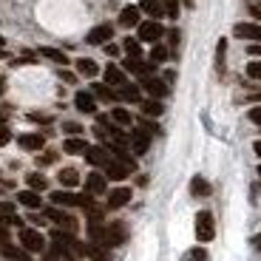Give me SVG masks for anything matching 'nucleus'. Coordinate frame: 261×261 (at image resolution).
<instances>
[{
    "instance_id": "f257e3e1",
    "label": "nucleus",
    "mask_w": 261,
    "mask_h": 261,
    "mask_svg": "<svg viewBox=\"0 0 261 261\" xmlns=\"http://www.w3.org/2000/svg\"><path fill=\"white\" fill-rule=\"evenodd\" d=\"M51 204H60V207H91L94 196L91 193H74V190H54L51 193Z\"/></svg>"
},
{
    "instance_id": "f03ea898",
    "label": "nucleus",
    "mask_w": 261,
    "mask_h": 261,
    "mask_svg": "<svg viewBox=\"0 0 261 261\" xmlns=\"http://www.w3.org/2000/svg\"><path fill=\"white\" fill-rule=\"evenodd\" d=\"M196 239L202 244H207L216 239V219H213L210 210H199V213H196Z\"/></svg>"
},
{
    "instance_id": "7ed1b4c3",
    "label": "nucleus",
    "mask_w": 261,
    "mask_h": 261,
    "mask_svg": "<svg viewBox=\"0 0 261 261\" xmlns=\"http://www.w3.org/2000/svg\"><path fill=\"white\" fill-rule=\"evenodd\" d=\"M20 247L26 253H43L46 250V239L34 227H20Z\"/></svg>"
},
{
    "instance_id": "20e7f679",
    "label": "nucleus",
    "mask_w": 261,
    "mask_h": 261,
    "mask_svg": "<svg viewBox=\"0 0 261 261\" xmlns=\"http://www.w3.org/2000/svg\"><path fill=\"white\" fill-rule=\"evenodd\" d=\"M162 34H165V29H162L159 20H142V23L137 26V40L139 43H159Z\"/></svg>"
},
{
    "instance_id": "39448f33",
    "label": "nucleus",
    "mask_w": 261,
    "mask_h": 261,
    "mask_svg": "<svg viewBox=\"0 0 261 261\" xmlns=\"http://www.w3.org/2000/svg\"><path fill=\"white\" fill-rule=\"evenodd\" d=\"M85 156V162L91 165V168H105V165L111 162V150L105 148V145H88V150L83 153Z\"/></svg>"
},
{
    "instance_id": "423d86ee",
    "label": "nucleus",
    "mask_w": 261,
    "mask_h": 261,
    "mask_svg": "<svg viewBox=\"0 0 261 261\" xmlns=\"http://www.w3.org/2000/svg\"><path fill=\"white\" fill-rule=\"evenodd\" d=\"M111 40H114L111 23H99V26H94L91 32L85 34V43H88V46H105V43H111Z\"/></svg>"
},
{
    "instance_id": "0eeeda50",
    "label": "nucleus",
    "mask_w": 261,
    "mask_h": 261,
    "mask_svg": "<svg viewBox=\"0 0 261 261\" xmlns=\"http://www.w3.org/2000/svg\"><path fill=\"white\" fill-rule=\"evenodd\" d=\"M139 83H142V91H148V97H153V99H162L170 94V85L159 77H142Z\"/></svg>"
},
{
    "instance_id": "6e6552de",
    "label": "nucleus",
    "mask_w": 261,
    "mask_h": 261,
    "mask_svg": "<svg viewBox=\"0 0 261 261\" xmlns=\"http://www.w3.org/2000/svg\"><path fill=\"white\" fill-rule=\"evenodd\" d=\"M125 239H128V227L122 222L105 224V247H119V244H125Z\"/></svg>"
},
{
    "instance_id": "1a4fd4ad",
    "label": "nucleus",
    "mask_w": 261,
    "mask_h": 261,
    "mask_svg": "<svg viewBox=\"0 0 261 261\" xmlns=\"http://www.w3.org/2000/svg\"><path fill=\"white\" fill-rule=\"evenodd\" d=\"M46 219L48 222H54V224H60L63 230H77V219H74L71 213H65V210H60V207H46Z\"/></svg>"
},
{
    "instance_id": "9d476101",
    "label": "nucleus",
    "mask_w": 261,
    "mask_h": 261,
    "mask_svg": "<svg viewBox=\"0 0 261 261\" xmlns=\"http://www.w3.org/2000/svg\"><path fill=\"white\" fill-rule=\"evenodd\" d=\"M130 199H134V190L125 188V185L108 190V207L111 210H119V207H125V204H130Z\"/></svg>"
},
{
    "instance_id": "9b49d317",
    "label": "nucleus",
    "mask_w": 261,
    "mask_h": 261,
    "mask_svg": "<svg viewBox=\"0 0 261 261\" xmlns=\"http://www.w3.org/2000/svg\"><path fill=\"white\" fill-rule=\"evenodd\" d=\"M233 34L239 40H250V43H261V23H236Z\"/></svg>"
},
{
    "instance_id": "f8f14e48",
    "label": "nucleus",
    "mask_w": 261,
    "mask_h": 261,
    "mask_svg": "<svg viewBox=\"0 0 261 261\" xmlns=\"http://www.w3.org/2000/svg\"><path fill=\"white\" fill-rule=\"evenodd\" d=\"M85 193H91V196L108 193V179H105V173H99V170L88 173V176H85Z\"/></svg>"
},
{
    "instance_id": "ddd939ff",
    "label": "nucleus",
    "mask_w": 261,
    "mask_h": 261,
    "mask_svg": "<svg viewBox=\"0 0 261 261\" xmlns=\"http://www.w3.org/2000/svg\"><path fill=\"white\" fill-rule=\"evenodd\" d=\"M130 150L137 153V156H142V153H148L150 150V134L142 128H137L134 134H130Z\"/></svg>"
},
{
    "instance_id": "4468645a",
    "label": "nucleus",
    "mask_w": 261,
    "mask_h": 261,
    "mask_svg": "<svg viewBox=\"0 0 261 261\" xmlns=\"http://www.w3.org/2000/svg\"><path fill=\"white\" fill-rule=\"evenodd\" d=\"M74 105L80 114H97V97L91 91H77L74 94Z\"/></svg>"
},
{
    "instance_id": "2eb2a0df",
    "label": "nucleus",
    "mask_w": 261,
    "mask_h": 261,
    "mask_svg": "<svg viewBox=\"0 0 261 261\" xmlns=\"http://www.w3.org/2000/svg\"><path fill=\"white\" fill-rule=\"evenodd\" d=\"M142 12H139V6H122V12H119V26L122 29H134L142 23Z\"/></svg>"
},
{
    "instance_id": "dca6fc26",
    "label": "nucleus",
    "mask_w": 261,
    "mask_h": 261,
    "mask_svg": "<svg viewBox=\"0 0 261 261\" xmlns=\"http://www.w3.org/2000/svg\"><path fill=\"white\" fill-rule=\"evenodd\" d=\"M102 77H105V85H111V88H119V85H125L128 83V77H125V71L119 68V65H105V71H102Z\"/></svg>"
},
{
    "instance_id": "f3484780",
    "label": "nucleus",
    "mask_w": 261,
    "mask_h": 261,
    "mask_svg": "<svg viewBox=\"0 0 261 261\" xmlns=\"http://www.w3.org/2000/svg\"><path fill=\"white\" fill-rule=\"evenodd\" d=\"M142 88L139 85H134V83H125V85H119L117 88V99H122V102H142Z\"/></svg>"
},
{
    "instance_id": "a211bd4d",
    "label": "nucleus",
    "mask_w": 261,
    "mask_h": 261,
    "mask_svg": "<svg viewBox=\"0 0 261 261\" xmlns=\"http://www.w3.org/2000/svg\"><path fill=\"white\" fill-rule=\"evenodd\" d=\"M17 142L23 150H43L46 148V137L43 134H23V137H17Z\"/></svg>"
},
{
    "instance_id": "6ab92c4d",
    "label": "nucleus",
    "mask_w": 261,
    "mask_h": 261,
    "mask_svg": "<svg viewBox=\"0 0 261 261\" xmlns=\"http://www.w3.org/2000/svg\"><path fill=\"white\" fill-rule=\"evenodd\" d=\"M142 117H150V119H156V117H162L165 114V105H162V99H153V97H148V99H142Z\"/></svg>"
},
{
    "instance_id": "aec40b11",
    "label": "nucleus",
    "mask_w": 261,
    "mask_h": 261,
    "mask_svg": "<svg viewBox=\"0 0 261 261\" xmlns=\"http://www.w3.org/2000/svg\"><path fill=\"white\" fill-rule=\"evenodd\" d=\"M63 150L68 153V156H80V153H85V150H88V142H85L83 137H68L63 142Z\"/></svg>"
},
{
    "instance_id": "412c9836",
    "label": "nucleus",
    "mask_w": 261,
    "mask_h": 261,
    "mask_svg": "<svg viewBox=\"0 0 261 261\" xmlns=\"http://www.w3.org/2000/svg\"><path fill=\"white\" fill-rule=\"evenodd\" d=\"M57 182L63 185L65 190H74L80 185V173H77V168H63L57 173Z\"/></svg>"
},
{
    "instance_id": "4be33fe9",
    "label": "nucleus",
    "mask_w": 261,
    "mask_h": 261,
    "mask_svg": "<svg viewBox=\"0 0 261 261\" xmlns=\"http://www.w3.org/2000/svg\"><path fill=\"white\" fill-rule=\"evenodd\" d=\"M91 94L99 99V102H117V91H114L111 85H105V83H94Z\"/></svg>"
},
{
    "instance_id": "5701e85b",
    "label": "nucleus",
    "mask_w": 261,
    "mask_h": 261,
    "mask_svg": "<svg viewBox=\"0 0 261 261\" xmlns=\"http://www.w3.org/2000/svg\"><path fill=\"white\" fill-rule=\"evenodd\" d=\"M17 202L23 204V207H29V210H37L40 204H43V199H40L37 190H20V193H17Z\"/></svg>"
},
{
    "instance_id": "b1692460",
    "label": "nucleus",
    "mask_w": 261,
    "mask_h": 261,
    "mask_svg": "<svg viewBox=\"0 0 261 261\" xmlns=\"http://www.w3.org/2000/svg\"><path fill=\"white\" fill-rule=\"evenodd\" d=\"M139 12H145L150 20L165 17V6L159 3V0H142V3H139Z\"/></svg>"
},
{
    "instance_id": "393cba45",
    "label": "nucleus",
    "mask_w": 261,
    "mask_h": 261,
    "mask_svg": "<svg viewBox=\"0 0 261 261\" xmlns=\"http://www.w3.org/2000/svg\"><path fill=\"white\" fill-rule=\"evenodd\" d=\"M77 74H80V77H88V80H91V77H97V74H99V65L94 63L91 57H80V60H77Z\"/></svg>"
},
{
    "instance_id": "a878e982",
    "label": "nucleus",
    "mask_w": 261,
    "mask_h": 261,
    "mask_svg": "<svg viewBox=\"0 0 261 261\" xmlns=\"http://www.w3.org/2000/svg\"><path fill=\"white\" fill-rule=\"evenodd\" d=\"M88 242L105 247V224L102 222H88Z\"/></svg>"
},
{
    "instance_id": "bb28decb",
    "label": "nucleus",
    "mask_w": 261,
    "mask_h": 261,
    "mask_svg": "<svg viewBox=\"0 0 261 261\" xmlns=\"http://www.w3.org/2000/svg\"><path fill=\"white\" fill-rule=\"evenodd\" d=\"M0 253L6 255L9 261H32L26 250H23V247H14V244H9V242H6V244H0Z\"/></svg>"
},
{
    "instance_id": "cd10ccee",
    "label": "nucleus",
    "mask_w": 261,
    "mask_h": 261,
    "mask_svg": "<svg viewBox=\"0 0 261 261\" xmlns=\"http://www.w3.org/2000/svg\"><path fill=\"white\" fill-rule=\"evenodd\" d=\"M210 182L204 176H193V182H190V193L193 196H199V199H204V196H210Z\"/></svg>"
},
{
    "instance_id": "c85d7f7f",
    "label": "nucleus",
    "mask_w": 261,
    "mask_h": 261,
    "mask_svg": "<svg viewBox=\"0 0 261 261\" xmlns=\"http://www.w3.org/2000/svg\"><path fill=\"white\" fill-rule=\"evenodd\" d=\"M85 255H88L91 261H111L108 247H99V244H88V247H85Z\"/></svg>"
},
{
    "instance_id": "c756f323",
    "label": "nucleus",
    "mask_w": 261,
    "mask_h": 261,
    "mask_svg": "<svg viewBox=\"0 0 261 261\" xmlns=\"http://www.w3.org/2000/svg\"><path fill=\"white\" fill-rule=\"evenodd\" d=\"M122 48H125V54H128V57L142 60V46H139L137 37H125V40H122Z\"/></svg>"
},
{
    "instance_id": "7c9ffc66",
    "label": "nucleus",
    "mask_w": 261,
    "mask_h": 261,
    "mask_svg": "<svg viewBox=\"0 0 261 261\" xmlns=\"http://www.w3.org/2000/svg\"><path fill=\"white\" fill-rule=\"evenodd\" d=\"M26 185H29V190H37V193H40V190L48 188V179L43 176V173H37V170H34V173H29V176H26Z\"/></svg>"
},
{
    "instance_id": "2f4dec72",
    "label": "nucleus",
    "mask_w": 261,
    "mask_h": 261,
    "mask_svg": "<svg viewBox=\"0 0 261 261\" xmlns=\"http://www.w3.org/2000/svg\"><path fill=\"white\" fill-rule=\"evenodd\" d=\"M40 54H43L46 60H51V63H57V65H65V63H68V57H65L60 48H51V46H43V48H40Z\"/></svg>"
},
{
    "instance_id": "473e14b6",
    "label": "nucleus",
    "mask_w": 261,
    "mask_h": 261,
    "mask_svg": "<svg viewBox=\"0 0 261 261\" xmlns=\"http://www.w3.org/2000/svg\"><path fill=\"white\" fill-rule=\"evenodd\" d=\"M224 57H227V40H219V46H216V71L224 74Z\"/></svg>"
},
{
    "instance_id": "72a5a7b5",
    "label": "nucleus",
    "mask_w": 261,
    "mask_h": 261,
    "mask_svg": "<svg viewBox=\"0 0 261 261\" xmlns=\"http://www.w3.org/2000/svg\"><path fill=\"white\" fill-rule=\"evenodd\" d=\"M111 122H114V125H119V128H128V125L134 122V119H130V114L125 111V108H114V111H111Z\"/></svg>"
},
{
    "instance_id": "f704fd0d",
    "label": "nucleus",
    "mask_w": 261,
    "mask_h": 261,
    "mask_svg": "<svg viewBox=\"0 0 261 261\" xmlns=\"http://www.w3.org/2000/svg\"><path fill=\"white\" fill-rule=\"evenodd\" d=\"M168 57H170V48H165V46H159V43H153V48H150V63L159 65V63H165Z\"/></svg>"
},
{
    "instance_id": "c9c22d12",
    "label": "nucleus",
    "mask_w": 261,
    "mask_h": 261,
    "mask_svg": "<svg viewBox=\"0 0 261 261\" xmlns=\"http://www.w3.org/2000/svg\"><path fill=\"white\" fill-rule=\"evenodd\" d=\"M14 219V204L12 202H0V224H9Z\"/></svg>"
},
{
    "instance_id": "e433bc0d",
    "label": "nucleus",
    "mask_w": 261,
    "mask_h": 261,
    "mask_svg": "<svg viewBox=\"0 0 261 261\" xmlns=\"http://www.w3.org/2000/svg\"><path fill=\"white\" fill-rule=\"evenodd\" d=\"M139 128H142V130H148L150 137H159V134H162V128H159V125L153 122L150 117H142V119H139Z\"/></svg>"
},
{
    "instance_id": "4c0bfd02",
    "label": "nucleus",
    "mask_w": 261,
    "mask_h": 261,
    "mask_svg": "<svg viewBox=\"0 0 261 261\" xmlns=\"http://www.w3.org/2000/svg\"><path fill=\"white\" fill-rule=\"evenodd\" d=\"M159 3L165 6V14H168V17H173V20L179 17V0H159Z\"/></svg>"
},
{
    "instance_id": "58836bf2",
    "label": "nucleus",
    "mask_w": 261,
    "mask_h": 261,
    "mask_svg": "<svg viewBox=\"0 0 261 261\" xmlns=\"http://www.w3.org/2000/svg\"><path fill=\"white\" fill-rule=\"evenodd\" d=\"M185 261H207V250H202V247H193L188 255H185Z\"/></svg>"
},
{
    "instance_id": "ea45409f",
    "label": "nucleus",
    "mask_w": 261,
    "mask_h": 261,
    "mask_svg": "<svg viewBox=\"0 0 261 261\" xmlns=\"http://www.w3.org/2000/svg\"><path fill=\"white\" fill-rule=\"evenodd\" d=\"M247 77L250 80H261V60H253V63L247 65Z\"/></svg>"
},
{
    "instance_id": "a19ab883",
    "label": "nucleus",
    "mask_w": 261,
    "mask_h": 261,
    "mask_svg": "<svg viewBox=\"0 0 261 261\" xmlns=\"http://www.w3.org/2000/svg\"><path fill=\"white\" fill-rule=\"evenodd\" d=\"M63 130L68 137H80V134H83V125L80 122H63Z\"/></svg>"
},
{
    "instance_id": "79ce46f5",
    "label": "nucleus",
    "mask_w": 261,
    "mask_h": 261,
    "mask_svg": "<svg viewBox=\"0 0 261 261\" xmlns=\"http://www.w3.org/2000/svg\"><path fill=\"white\" fill-rule=\"evenodd\" d=\"M247 117H250V122H253V125H261V105L250 108V114H247Z\"/></svg>"
},
{
    "instance_id": "37998d69",
    "label": "nucleus",
    "mask_w": 261,
    "mask_h": 261,
    "mask_svg": "<svg viewBox=\"0 0 261 261\" xmlns=\"http://www.w3.org/2000/svg\"><path fill=\"white\" fill-rule=\"evenodd\" d=\"M9 139H12V130H9L6 125H0V148H3V145H9Z\"/></svg>"
},
{
    "instance_id": "c03bdc74",
    "label": "nucleus",
    "mask_w": 261,
    "mask_h": 261,
    "mask_svg": "<svg viewBox=\"0 0 261 261\" xmlns=\"http://www.w3.org/2000/svg\"><path fill=\"white\" fill-rule=\"evenodd\" d=\"M176 46H179V29H170V54L176 51Z\"/></svg>"
},
{
    "instance_id": "a18cd8bd",
    "label": "nucleus",
    "mask_w": 261,
    "mask_h": 261,
    "mask_svg": "<svg viewBox=\"0 0 261 261\" xmlns=\"http://www.w3.org/2000/svg\"><path fill=\"white\" fill-rule=\"evenodd\" d=\"M60 80H63V83H77V74H71V71H60Z\"/></svg>"
},
{
    "instance_id": "49530a36",
    "label": "nucleus",
    "mask_w": 261,
    "mask_h": 261,
    "mask_svg": "<svg viewBox=\"0 0 261 261\" xmlns=\"http://www.w3.org/2000/svg\"><path fill=\"white\" fill-rule=\"evenodd\" d=\"M54 159H57V153H51V150H48V153H43V156H40L37 162H40V165H51Z\"/></svg>"
},
{
    "instance_id": "de8ad7c7",
    "label": "nucleus",
    "mask_w": 261,
    "mask_h": 261,
    "mask_svg": "<svg viewBox=\"0 0 261 261\" xmlns=\"http://www.w3.org/2000/svg\"><path fill=\"white\" fill-rule=\"evenodd\" d=\"M105 54H108V57H119V46H114V43H105Z\"/></svg>"
},
{
    "instance_id": "09e8293b",
    "label": "nucleus",
    "mask_w": 261,
    "mask_h": 261,
    "mask_svg": "<svg viewBox=\"0 0 261 261\" xmlns=\"http://www.w3.org/2000/svg\"><path fill=\"white\" fill-rule=\"evenodd\" d=\"M9 242V227L6 224H0V244H6Z\"/></svg>"
},
{
    "instance_id": "8fccbe9b",
    "label": "nucleus",
    "mask_w": 261,
    "mask_h": 261,
    "mask_svg": "<svg viewBox=\"0 0 261 261\" xmlns=\"http://www.w3.org/2000/svg\"><path fill=\"white\" fill-rule=\"evenodd\" d=\"M247 54H253V57H261V43H253V46L247 48Z\"/></svg>"
},
{
    "instance_id": "3c124183",
    "label": "nucleus",
    "mask_w": 261,
    "mask_h": 261,
    "mask_svg": "<svg viewBox=\"0 0 261 261\" xmlns=\"http://www.w3.org/2000/svg\"><path fill=\"white\" fill-rule=\"evenodd\" d=\"M173 80H176V71H165V83L170 85V83H173Z\"/></svg>"
},
{
    "instance_id": "603ef678",
    "label": "nucleus",
    "mask_w": 261,
    "mask_h": 261,
    "mask_svg": "<svg viewBox=\"0 0 261 261\" xmlns=\"http://www.w3.org/2000/svg\"><path fill=\"white\" fill-rule=\"evenodd\" d=\"M250 12H253V17H255V20H261V9H258V6H253Z\"/></svg>"
},
{
    "instance_id": "864d4df0",
    "label": "nucleus",
    "mask_w": 261,
    "mask_h": 261,
    "mask_svg": "<svg viewBox=\"0 0 261 261\" xmlns=\"http://www.w3.org/2000/svg\"><path fill=\"white\" fill-rule=\"evenodd\" d=\"M43 261H60V255H54V253H48V255H46V258H43Z\"/></svg>"
},
{
    "instance_id": "5fc2aeb1",
    "label": "nucleus",
    "mask_w": 261,
    "mask_h": 261,
    "mask_svg": "<svg viewBox=\"0 0 261 261\" xmlns=\"http://www.w3.org/2000/svg\"><path fill=\"white\" fill-rule=\"evenodd\" d=\"M3 91H6V80L0 77V94H3Z\"/></svg>"
},
{
    "instance_id": "6e6d98bb",
    "label": "nucleus",
    "mask_w": 261,
    "mask_h": 261,
    "mask_svg": "<svg viewBox=\"0 0 261 261\" xmlns=\"http://www.w3.org/2000/svg\"><path fill=\"white\" fill-rule=\"evenodd\" d=\"M253 150H255V153L261 156V142H255V145H253Z\"/></svg>"
},
{
    "instance_id": "4d7b16f0",
    "label": "nucleus",
    "mask_w": 261,
    "mask_h": 261,
    "mask_svg": "<svg viewBox=\"0 0 261 261\" xmlns=\"http://www.w3.org/2000/svg\"><path fill=\"white\" fill-rule=\"evenodd\" d=\"M255 99H261V91H258V94H255Z\"/></svg>"
},
{
    "instance_id": "13d9d810",
    "label": "nucleus",
    "mask_w": 261,
    "mask_h": 261,
    "mask_svg": "<svg viewBox=\"0 0 261 261\" xmlns=\"http://www.w3.org/2000/svg\"><path fill=\"white\" fill-rule=\"evenodd\" d=\"M3 43H6V40H3V37H0V46H3Z\"/></svg>"
},
{
    "instance_id": "bf43d9fd",
    "label": "nucleus",
    "mask_w": 261,
    "mask_h": 261,
    "mask_svg": "<svg viewBox=\"0 0 261 261\" xmlns=\"http://www.w3.org/2000/svg\"><path fill=\"white\" fill-rule=\"evenodd\" d=\"M258 173H261V168H258Z\"/></svg>"
}]
</instances>
